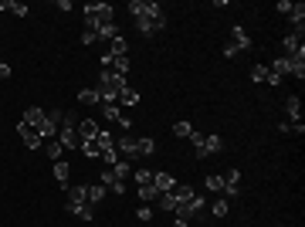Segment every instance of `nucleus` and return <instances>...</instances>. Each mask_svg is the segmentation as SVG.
Wrapping results in <instances>:
<instances>
[{
  "label": "nucleus",
  "mask_w": 305,
  "mask_h": 227,
  "mask_svg": "<svg viewBox=\"0 0 305 227\" xmlns=\"http://www.w3.org/2000/svg\"><path fill=\"white\" fill-rule=\"evenodd\" d=\"M82 14H85V20H88V31H95L98 24H109V20H115L109 4H85V7H82Z\"/></svg>",
  "instance_id": "nucleus-1"
},
{
  "label": "nucleus",
  "mask_w": 305,
  "mask_h": 227,
  "mask_svg": "<svg viewBox=\"0 0 305 227\" xmlns=\"http://www.w3.org/2000/svg\"><path fill=\"white\" fill-rule=\"evenodd\" d=\"M190 142H193V149H197V160H204V156H210V153H220V149H224L220 136H204V133H197V129H193Z\"/></svg>",
  "instance_id": "nucleus-2"
},
{
  "label": "nucleus",
  "mask_w": 305,
  "mask_h": 227,
  "mask_svg": "<svg viewBox=\"0 0 305 227\" xmlns=\"http://www.w3.org/2000/svg\"><path fill=\"white\" fill-rule=\"evenodd\" d=\"M163 28H166V17H163V14H146V17H136V31H139V34H146V38H149V34H160Z\"/></svg>",
  "instance_id": "nucleus-3"
},
{
  "label": "nucleus",
  "mask_w": 305,
  "mask_h": 227,
  "mask_svg": "<svg viewBox=\"0 0 305 227\" xmlns=\"http://www.w3.org/2000/svg\"><path fill=\"white\" fill-rule=\"evenodd\" d=\"M61 119H65V112H61V109H55V112H48V115H44V125H41V139H58Z\"/></svg>",
  "instance_id": "nucleus-4"
},
{
  "label": "nucleus",
  "mask_w": 305,
  "mask_h": 227,
  "mask_svg": "<svg viewBox=\"0 0 305 227\" xmlns=\"http://www.w3.org/2000/svg\"><path fill=\"white\" fill-rule=\"evenodd\" d=\"M220 180H224V197L227 200H234L241 193V170H224Z\"/></svg>",
  "instance_id": "nucleus-5"
},
{
  "label": "nucleus",
  "mask_w": 305,
  "mask_h": 227,
  "mask_svg": "<svg viewBox=\"0 0 305 227\" xmlns=\"http://www.w3.org/2000/svg\"><path fill=\"white\" fill-rule=\"evenodd\" d=\"M102 71H112V75H129V58H115V55H109V51H105L102 55Z\"/></svg>",
  "instance_id": "nucleus-6"
},
{
  "label": "nucleus",
  "mask_w": 305,
  "mask_h": 227,
  "mask_svg": "<svg viewBox=\"0 0 305 227\" xmlns=\"http://www.w3.org/2000/svg\"><path fill=\"white\" fill-rule=\"evenodd\" d=\"M17 133H20V139H24V146H28V149H38V146H44V139H41V133L34 129V125L20 122V125H17Z\"/></svg>",
  "instance_id": "nucleus-7"
},
{
  "label": "nucleus",
  "mask_w": 305,
  "mask_h": 227,
  "mask_svg": "<svg viewBox=\"0 0 305 227\" xmlns=\"http://www.w3.org/2000/svg\"><path fill=\"white\" fill-rule=\"evenodd\" d=\"M115 153H119V160L133 163V156H136V136H122V139H115Z\"/></svg>",
  "instance_id": "nucleus-8"
},
{
  "label": "nucleus",
  "mask_w": 305,
  "mask_h": 227,
  "mask_svg": "<svg viewBox=\"0 0 305 227\" xmlns=\"http://www.w3.org/2000/svg\"><path fill=\"white\" fill-rule=\"evenodd\" d=\"M298 47H302V31H292V34L282 38V51H285V58L298 55Z\"/></svg>",
  "instance_id": "nucleus-9"
},
{
  "label": "nucleus",
  "mask_w": 305,
  "mask_h": 227,
  "mask_svg": "<svg viewBox=\"0 0 305 227\" xmlns=\"http://www.w3.org/2000/svg\"><path fill=\"white\" fill-rule=\"evenodd\" d=\"M75 129H78V139H82V142H88V139H95V136H98L95 119H78V125H75Z\"/></svg>",
  "instance_id": "nucleus-10"
},
{
  "label": "nucleus",
  "mask_w": 305,
  "mask_h": 227,
  "mask_svg": "<svg viewBox=\"0 0 305 227\" xmlns=\"http://www.w3.org/2000/svg\"><path fill=\"white\" fill-rule=\"evenodd\" d=\"M44 115H48L44 109H38V105H31L28 112H24V122H28V125H34V129L41 133V125H44Z\"/></svg>",
  "instance_id": "nucleus-11"
},
{
  "label": "nucleus",
  "mask_w": 305,
  "mask_h": 227,
  "mask_svg": "<svg viewBox=\"0 0 305 227\" xmlns=\"http://www.w3.org/2000/svg\"><path fill=\"white\" fill-rule=\"evenodd\" d=\"M176 204H180V200H176V193H173V190H166V193H160V197H156V204H152V207H160V210H176Z\"/></svg>",
  "instance_id": "nucleus-12"
},
{
  "label": "nucleus",
  "mask_w": 305,
  "mask_h": 227,
  "mask_svg": "<svg viewBox=\"0 0 305 227\" xmlns=\"http://www.w3.org/2000/svg\"><path fill=\"white\" fill-rule=\"evenodd\" d=\"M231 44L238 47V51H248V47H251V38L244 34V28H234V31H231Z\"/></svg>",
  "instance_id": "nucleus-13"
},
{
  "label": "nucleus",
  "mask_w": 305,
  "mask_h": 227,
  "mask_svg": "<svg viewBox=\"0 0 305 227\" xmlns=\"http://www.w3.org/2000/svg\"><path fill=\"white\" fill-rule=\"evenodd\" d=\"M95 38H98V41H112V38H119V28H115V20H109V24H98V28H95Z\"/></svg>",
  "instance_id": "nucleus-14"
},
{
  "label": "nucleus",
  "mask_w": 305,
  "mask_h": 227,
  "mask_svg": "<svg viewBox=\"0 0 305 227\" xmlns=\"http://www.w3.org/2000/svg\"><path fill=\"white\" fill-rule=\"evenodd\" d=\"M285 112L292 122H298V115H302V102H298V95H288L285 98Z\"/></svg>",
  "instance_id": "nucleus-15"
},
{
  "label": "nucleus",
  "mask_w": 305,
  "mask_h": 227,
  "mask_svg": "<svg viewBox=\"0 0 305 227\" xmlns=\"http://www.w3.org/2000/svg\"><path fill=\"white\" fill-rule=\"evenodd\" d=\"M152 187L160 190V193H166V190H173V187H176V180H173L170 173H156V176H152Z\"/></svg>",
  "instance_id": "nucleus-16"
},
{
  "label": "nucleus",
  "mask_w": 305,
  "mask_h": 227,
  "mask_svg": "<svg viewBox=\"0 0 305 227\" xmlns=\"http://www.w3.org/2000/svg\"><path fill=\"white\" fill-rule=\"evenodd\" d=\"M292 68H295V65H292V58H285V55L271 61V71H278L282 78H285V75H292Z\"/></svg>",
  "instance_id": "nucleus-17"
},
{
  "label": "nucleus",
  "mask_w": 305,
  "mask_h": 227,
  "mask_svg": "<svg viewBox=\"0 0 305 227\" xmlns=\"http://www.w3.org/2000/svg\"><path fill=\"white\" fill-rule=\"evenodd\" d=\"M98 109H102L105 119H115V122H122V109H119V102H102Z\"/></svg>",
  "instance_id": "nucleus-18"
},
{
  "label": "nucleus",
  "mask_w": 305,
  "mask_h": 227,
  "mask_svg": "<svg viewBox=\"0 0 305 227\" xmlns=\"http://www.w3.org/2000/svg\"><path fill=\"white\" fill-rule=\"evenodd\" d=\"M152 153H156V142H152L149 136L136 139V156H152Z\"/></svg>",
  "instance_id": "nucleus-19"
},
{
  "label": "nucleus",
  "mask_w": 305,
  "mask_h": 227,
  "mask_svg": "<svg viewBox=\"0 0 305 227\" xmlns=\"http://www.w3.org/2000/svg\"><path fill=\"white\" fill-rule=\"evenodd\" d=\"M0 10H10L14 17H28V7L17 4V0H0Z\"/></svg>",
  "instance_id": "nucleus-20"
},
{
  "label": "nucleus",
  "mask_w": 305,
  "mask_h": 227,
  "mask_svg": "<svg viewBox=\"0 0 305 227\" xmlns=\"http://www.w3.org/2000/svg\"><path fill=\"white\" fill-rule=\"evenodd\" d=\"M68 173H71V166H68L65 160H58V163H55V180L61 183L65 190H68Z\"/></svg>",
  "instance_id": "nucleus-21"
},
{
  "label": "nucleus",
  "mask_w": 305,
  "mask_h": 227,
  "mask_svg": "<svg viewBox=\"0 0 305 227\" xmlns=\"http://www.w3.org/2000/svg\"><path fill=\"white\" fill-rule=\"evenodd\" d=\"M105 193H109V190H105L102 183H92V187H88V204H92V207H95V204H102Z\"/></svg>",
  "instance_id": "nucleus-22"
},
{
  "label": "nucleus",
  "mask_w": 305,
  "mask_h": 227,
  "mask_svg": "<svg viewBox=\"0 0 305 227\" xmlns=\"http://www.w3.org/2000/svg\"><path fill=\"white\" fill-rule=\"evenodd\" d=\"M78 102L82 105H102V98H98L95 88H82V92H78Z\"/></svg>",
  "instance_id": "nucleus-23"
},
{
  "label": "nucleus",
  "mask_w": 305,
  "mask_h": 227,
  "mask_svg": "<svg viewBox=\"0 0 305 227\" xmlns=\"http://www.w3.org/2000/svg\"><path fill=\"white\" fill-rule=\"evenodd\" d=\"M68 200H75V204H88V187H68Z\"/></svg>",
  "instance_id": "nucleus-24"
},
{
  "label": "nucleus",
  "mask_w": 305,
  "mask_h": 227,
  "mask_svg": "<svg viewBox=\"0 0 305 227\" xmlns=\"http://www.w3.org/2000/svg\"><path fill=\"white\" fill-rule=\"evenodd\" d=\"M204 183H207L210 193H217V197L224 193V180H220V173H207V180H204Z\"/></svg>",
  "instance_id": "nucleus-25"
},
{
  "label": "nucleus",
  "mask_w": 305,
  "mask_h": 227,
  "mask_svg": "<svg viewBox=\"0 0 305 227\" xmlns=\"http://www.w3.org/2000/svg\"><path fill=\"white\" fill-rule=\"evenodd\" d=\"M292 24H295V31H302V24H305V4H292Z\"/></svg>",
  "instance_id": "nucleus-26"
},
{
  "label": "nucleus",
  "mask_w": 305,
  "mask_h": 227,
  "mask_svg": "<svg viewBox=\"0 0 305 227\" xmlns=\"http://www.w3.org/2000/svg\"><path fill=\"white\" fill-rule=\"evenodd\" d=\"M115 102H119V109H122V105H139V92H136V88H125Z\"/></svg>",
  "instance_id": "nucleus-27"
},
{
  "label": "nucleus",
  "mask_w": 305,
  "mask_h": 227,
  "mask_svg": "<svg viewBox=\"0 0 305 227\" xmlns=\"http://www.w3.org/2000/svg\"><path fill=\"white\" fill-rule=\"evenodd\" d=\"M136 197L146 200V204L152 207V204H156V197H160V190H156V187H139V190H136Z\"/></svg>",
  "instance_id": "nucleus-28"
},
{
  "label": "nucleus",
  "mask_w": 305,
  "mask_h": 227,
  "mask_svg": "<svg viewBox=\"0 0 305 227\" xmlns=\"http://www.w3.org/2000/svg\"><path fill=\"white\" fill-rule=\"evenodd\" d=\"M44 149H48V156H51V160H65V146H61V142H58V139H48V146H44Z\"/></svg>",
  "instance_id": "nucleus-29"
},
{
  "label": "nucleus",
  "mask_w": 305,
  "mask_h": 227,
  "mask_svg": "<svg viewBox=\"0 0 305 227\" xmlns=\"http://www.w3.org/2000/svg\"><path fill=\"white\" fill-rule=\"evenodd\" d=\"M156 170H136V187H152Z\"/></svg>",
  "instance_id": "nucleus-30"
},
{
  "label": "nucleus",
  "mask_w": 305,
  "mask_h": 227,
  "mask_svg": "<svg viewBox=\"0 0 305 227\" xmlns=\"http://www.w3.org/2000/svg\"><path fill=\"white\" fill-rule=\"evenodd\" d=\"M227 210H231V204L227 200H214V204H210V214H214V217H227Z\"/></svg>",
  "instance_id": "nucleus-31"
},
{
  "label": "nucleus",
  "mask_w": 305,
  "mask_h": 227,
  "mask_svg": "<svg viewBox=\"0 0 305 227\" xmlns=\"http://www.w3.org/2000/svg\"><path fill=\"white\" fill-rule=\"evenodd\" d=\"M82 153H85L88 160H98V156H102V149H98V142H95V139H88V142H82Z\"/></svg>",
  "instance_id": "nucleus-32"
},
{
  "label": "nucleus",
  "mask_w": 305,
  "mask_h": 227,
  "mask_svg": "<svg viewBox=\"0 0 305 227\" xmlns=\"http://www.w3.org/2000/svg\"><path fill=\"white\" fill-rule=\"evenodd\" d=\"M278 133H285V136H288V133H298V136H302L305 125H302V122H278Z\"/></svg>",
  "instance_id": "nucleus-33"
},
{
  "label": "nucleus",
  "mask_w": 305,
  "mask_h": 227,
  "mask_svg": "<svg viewBox=\"0 0 305 227\" xmlns=\"http://www.w3.org/2000/svg\"><path fill=\"white\" fill-rule=\"evenodd\" d=\"M251 82H258V85L268 82V65H255V68H251Z\"/></svg>",
  "instance_id": "nucleus-34"
},
{
  "label": "nucleus",
  "mask_w": 305,
  "mask_h": 227,
  "mask_svg": "<svg viewBox=\"0 0 305 227\" xmlns=\"http://www.w3.org/2000/svg\"><path fill=\"white\" fill-rule=\"evenodd\" d=\"M98 160H102L105 166H115V163H119V153H115V146H109V149H102V156H98Z\"/></svg>",
  "instance_id": "nucleus-35"
},
{
  "label": "nucleus",
  "mask_w": 305,
  "mask_h": 227,
  "mask_svg": "<svg viewBox=\"0 0 305 227\" xmlns=\"http://www.w3.org/2000/svg\"><path fill=\"white\" fill-rule=\"evenodd\" d=\"M173 136L187 139V136H193V125H190V122H176V125H173Z\"/></svg>",
  "instance_id": "nucleus-36"
},
{
  "label": "nucleus",
  "mask_w": 305,
  "mask_h": 227,
  "mask_svg": "<svg viewBox=\"0 0 305 227\" xmlns=\"http://www.w3.org/2000/svg\"><path fill=\"white\" fill-rule=\"evenodd\" d=\"M95 142H98V149H109V146H115V139L105 129H98V136H95Z\"/></svg>",
  "instance_id": "nucleus-37"
},
{
  "label": "nucleus",
  "mask_w": 305,
  "mask_h": 227,
  "mask_svg": "<svg viewBox=\"0 0 305 227\" xmlns=\"http://www.w3.org/2000/svg\"><path fill=\"white\" fill-rule=\"evenodd\" d=\"M136 217L143 220V224H146V220H152V207H149V204H143V207L136 210Z\"/></svg>",
  "instance_id": "nucleus-38"
},
{
  "label": "nucleus",
  "mask_w": 305,
  "mask_h": 227,
  "mask_svg": "<svg viewBox=\"0 0 305 227\" xmlns=\"http://www.w3.org/2000/svg\"><path fill=\"white\" fill-rule=\"evenodd\" d=\"M78 217H82V220H92V217H95V207H92V204H85V207H82V214H78Z\"/></svg>",
  "instance_id": "nucleus-39"
},
{
  "label": "nucleus",
  "mask_w": 305,
  "mask_h": 227,
  "mask_svg": "<svg viewBox=\"0 0 305 227\" xmlns=\"http://www.w3.org/2000/svg\"><path fill=\"white\" fill-rule=\"evenodd\" d=\"M282 82H285V78L278 75V71H271V68H268V85H282Z\"/></svg>",
  "instance_id": "nucleus-40"
},
{
  "label": "nucleus",
  "mask_w": 305,
  "mask_h": 227,
  "mask_svg": "<svg viewBox=\"0 0 305 227\" xmlns=\"http://www.w3.org/2000/svg\"><path fill=\"white\" fill-rule=\"evenodd\" d=\"M238 55H241V51H238V47H234V44L227 41V44H224V58H238Z\"/></svg>",
  "instance_id": "nucleus-41"
},
{
  "label": "nucleus",
  "mask_w": 305,
  "mask_h": 227,
  "mask_svg": "<svg viewBox=\"0 0 305 227\" xmlns=\"http://www.w3.org/2000/svg\"><path fill=\"white\" fill-rule=\"evenodd\" d=\"M95 41H98L95 31H85V34H82V44H95Z\"/></svg>",
  "instance_id": "nucleus-42"
},
{
  "label": "nucleus",
  "mask_w": 305,
  "mask_h": 227,
  "mask_svg": "<svg viewBox=\"0 0 305 227\" xmlns=\"http://www.w3.org/2000/svg\"><path fill=\"white\" fill-rule=\"evenodd\" d=\"M278 10L282 14H292V0H278Z\"/></svg>",
  "instance_id": "nucleus-43"
},
{
  "label": "nucleus",
  "mask_w": 305,
  "mask_h": 227,
  "mask_svg": "<svg viewBox=\"0 0 305 227\" xmlns=\"http://www.w3.org/2000/svg\"><path fill=\"white\" fill-rule=\"evenodd\" d=\"M4 78H10V65H4V61H0V82H4Z\"/></svg>",
  "instance_id": "nucleus-44"
},
{
  "label": "nucleus",
  "mask_w": 305,
  "mask_h": 227,
  "mask_svg": "<svg viewBox=\"0 0 305 227\" xmlns=\"http://www.w3.org/2000/svg\"><path fill=\"white\" fill-rule=\"evenodd\" d=\"M173 227H190V224H173Z\"/></svg>",
  "instance_id": "nucleus-45"
}]
</instances>
